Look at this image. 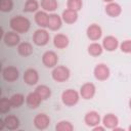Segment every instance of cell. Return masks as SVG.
<instances>
[{
    "instance_id": "34",
    "label": "cell",
    "mask_w": 131,
    "mask_h": 131,
    "mask_svg": "<svg viewBox=\"0 0 131 131\" xmlns=\"http://www.w3.org/2000/svg\"><path fill=\"white\" fill-rule=\"evenodd\" d=\"M105 129V127L102 125V126H99V125H96V126H94L93 128H92V130L93 131H103Z\"/></svg>"
},
{
    "instance_id": "15",
    "label": "cell",
    "mask_w": 131,
    "mask_h": 131,
    "mask_svg": "<svg viewBox=\"0 0 131 131\" xmlns=\"http://www.w3.org/2000/svg\"><path fill=\"white\" fill-rule=\"evenodd\" d=\"M104 11L111 17H118L122 13V7L119 3L114 1V2L106 3V5L104 7Z\"/></svg>"
},
{
    "instance_id": "29",
    "label": "cell",
    "mask_w": 131,
    "mask_h": 131,
    "mask_svg": "<svg viewBox=\"0 0 131 131\" xmlns=\"http://www.w3.org/2000/svg\"><path fill=\"white\" fill-rule=\"evenodd\" d=\"M55 130L56 131H73L74 130V126L71 122L69 121H59L56 126H55Z\"/></svg>"
},
{
    "instance_id": "32",
    "label": "cell",
    "mask_w": 131,
    "mask_h": 131,
    "mask_svg": "<svg viewBox=\"0 0 131 131\" xmlns=\"http://www.w3.org/2000/svg\"><path fill=\"white\" fill-rule=\"evenodd\" d=\"M13 7L12 0H0V10L2 12H9Z\"/></svg>"
},
{
    "instance_id": "12",
    "label": "cell",
    "mask_w": 131,
    "mask_h": 131,
    "mask_svg": "<svg viewBox=\"0 0 131 131\" xmlns=\"http://www.w3.org/2000/svg\"><path fill=\"white\" fill-rule=\"evenodd\" d=\"M101 45H102V47H103L104 50L112 52V51H115L120 46V43H119V40L115 36L108 35V36H106V37L103 38Z\"/></svg>"
},
{
    "instance_id": "6",
    "label": "cell",
    "mask_w": 131,
    "mask_h": 131,
    "mask_svg": "<svg viewBox=\"0 0 131 131\" xmlns=\"http://www.w3.org/2000/svg\"><path fill=\"white\" fill-rule=\"evenodd\" d=\"M80 96L83 98V99H86V100H89V99H92L96 93V87L93 83L91 82H86L84 83L81 88H80Z\"/></svg>"
},
{
    "instance_id": "23",
    "label": "cell",
    "mask_w": 131,
    "mask_h": 131,
    "mask_svg": "<svg viewBox=\"0 0 131 131\" xmlns=\"http://www.w3.org/2000/svg\"><path fill=\"white\" fill-rule=\"evenodd\" d=\"M33 45L30 42H20L17 45V53L20 56L27 57L33 53Z\"/></svg>"
},
{
    "instance_id": "36",
    "label": "cell",
    "mask_w": 131,
    "mask_h": 131,
    "mask_svg": "<svg viewBox=\"0 0 131 131\" xmlns=\"http://www.w3.org/2000/svg\"><path fill=\"white\" fill-rule=\"evenodd\" d=\"M128 104H129V107H130V110H131V98L129 99V102H128Z\"/></svg>"
},
{
    "instance_id": "24",
    "label": "cell",
    "mask_w": 131,
    "mask_h": 131,
    "mask_svg": "<svg viewBox=\"0 0 131 131\" xmlns=\"http://www.w3.org/2000/svg\"><path fill=\"white\" fill-rule=\"evenodd\" d=\"M103 50H104V49H103L102 45L99 44V43L96 42V41L90 43V44L88 45V47H87L88 54L91 55V56H93V57H97V56L101 55L102 52H103Z\"/></svg>"
},
{
    "instance_id": "19",
    "label": "cell",
    "mask_w": 131,
    "mask_h": 131,
    "mask_svg": "<svg viewBox=\"0 0 131 131\" xmlns=\"http://www.w3.org/2000/svg\"><path fill=\"white\" fill-rule=\"evenodd\" d=\"M69 37L64 34L58 33L53 37V45L57 49H64L69 46Z\"/></svg>"
},
{
    "instance_id": "16",
    "label": "cell",
    "mask_w": 131,
    "mask_h": 131,
    "mask_svg": "<svg viewBox=\"0 0 131 131\" xmlns=\"http://www.w3.org/2000/svg\"><path fill=\"white\" fill-rule=\"evenodd\" d=\"M101 124L106 128V129H114L115 127H117L118 126V124H119V119H118V117L115 115V114H112V113H110V114H106V115H104L103 116V118L101 119Z\"/></svg>"
},
{
    "instance_id": "28",
    "label": "cell",
    "mask_w": 131,
    "mask_h": 131,
    "mask_svg": "<svg viewBox=\"0 0 131 131\" xmlns=\"http://www.w3.org/2000/svg\"><path fill=\"white\" fill-rule=\"evenodd\" d=\"M39 9V3L37 0H27L24 6L25 12H37Z\"/></svg>"
},
{
    "instance_id": "10",
    "label": "cell",
    "mask_w": 131,
    "mask_h": 131,
    "mask_svg": "<svg viewBox=\"0 0 131 131\" xmlns=\"http://www.w3.org/2000/svg\"><path fill=\"white\" fill-rule=\"evenodd\" d=\"M2 77L7 82H14V81H16L18 79L19 72L15 67L8 66V67H5L2 70Z\"/></svg>"
},
{
    "instance_id": "8",
    "label": "cell",
    "mask_w": 131,
    "mask_h": 131,
    "mask_svg": "<svg viewBox=\"0 0 131 131\" xmlns=\"http://www.w3.org/2000/svg\"><path fill=\"white\" fill-rule=\"evenodd\" d=\"M86 35L87 38L93 42L98 41L102 36V30L99 25L97 24H91L86 29Z\"/></svg>"
},
{
    "instance_id": "4",
    "label": "cell",
    "mask_w": 131,
    "mask_h": 131,
    "mask_svg": "<svg viewBox=\"0 0 131 131\" xmlns=\"http://www.w3.org/2000/svg\"><path fill=\"white\" fill-rule=\"evenodd\" d=\"M49 39H50L49 33L43 28L36 30L35 33L33 34V42L37 46H45L46 44H48Z\"/></svg>"
},
{
    "instance_id": "2",
    "label": "cell",
    "mask_w": 131,
    "mask_h": 131,
    "mask_svg": "<svg viewBox=\"0 0 131 131\" xmlns=\"http://www.w3.org/2000/svg\"><path fill=\"white\" fill-rule=\"evenodd\" d=\"M70 76H71V72L69 68H67L66 66H56L53 68L51 72L52 79L57 83H62L68 81Z\"/></svg>"
},
{
    "instance_id": "27",
    "label": "cell",
    "mask_w": 131,
    "mask_h": 131,
    "mask_svg": "<svg viewBox=\"0 0 131 131\" xmlns=\"http://www.w3.org/2000/svg\"><path fill=\"white\" fill-rule=\"evenodd\" d=\"M9 99H10V102H11L12 107H19L25 102V96L21 93H15Z\"/></svg>"
},
{
    "instance_id": "31",
    "label": "cell",
    "mask_w": 131,
    "mask_h": 131,
    "mask_svg": "<svg viewBox=\"0 0 131 131\" xmlns=\"http://www.w3.org/2000/svg\"><path fill=\"white\" fill-rule=\"evenodd\" d=\"M82 6H83L82 0H68L67 1V8H70V9H73L76 11H80Z\"/></svg>"
},
{
    "instance_id": "13",
    "label": "cell",
    "mask_w": 131,
    "mask_h": 131,
    "mask_svg": "<svg viewBox=\"0 0 131 131\" xmlns=\"http://www.w3.org/2000/svg\"><path fill=\"white\" fill-rule=\"evenodd\" d=\"M101 121V118L99 116V114L96 111H90L88 113L85 114L84 116V122L88 127L93 128L96 125H99Z\"/></svg>"
},
{
    "instance_id": "26",
    "label": "cell",
    "mask_w": 131,
    "mask_h": 131,
    "mask_svg": "<svg viewBox=\"0 0 131 131\" xmlns=\"http://www.w3.org/2000/svg\"><path fill=\"white\" fill-rule=\"evenodd\" d=\"M41 7L43 8V10L45 11H49V12H53L57 9V0H41L40 3Z\"/></svg>"
},
{
    "instance_id": "3",
    "label": "cell",
    "mask_w": 131,
    "mask_h": 131,
    "mask_svg": "<svg viewBox=\"0 0 131 131\" xmlns=\"http://www.w3.org/2000/svg\"><path fill=\"white\" fill-rule=\"evenodd\" d=\"M80 93L75 89H67L61 93V101L67 106H74L79 102Z\"/></svg>"
},
{
    "instance_id": "37",
    "label": "cell",
    "mask_w": 131,
    "mask_h": 131,
    "mask_svg": "<svg viewBox=\"0 0 131 131\" xmlns=\"http://www.w3.org/2000/svg\"><path fill=\"white\" fill-rule=\"evenodd\" d=\"M128 130H129V131H131V125H130V126L128 127Z\"/></svg>"
},
{
    "instance_id": "11",
    "label": "cell",
    "mask_w": 131,
    "mask_h": 131,
    "mask_svg": "<svg viewBox=\"0 0 131 131\" xmlns=\"http://www.w3.org/2000/svg\"><path fill=\"white\" fill-rule=\"evenodd\" d=\"M24 82L27 85L33 86L39 82V74L35 69H27L24 73Z\"/></svg>"
},
{
    "instance_id": "7",
    "label": "cell",
    "mask_w": 131,
    "mask_h": 131,
    "mask_svg": "<svg viewBox=\"0 0 131 131\" xmlns=\"http://www.w3.org/2000/svg\"><path fill=\"white\" fill-rule=\"evenodd\" d=\"M33 124L38 130H45L50 125V118L44 113H39L34 117Z\"/></svg>"
},
{
    "instance_id": "25",
    "label": "cell",
    "mask_w": 131,
    "mask_h": 131,
    "mask_svg": "<svg viewBox=\"0 0 131 131\" xmlns=\"http://www.w3.org/2000/svg\"><path fill=\"white\" fill-rule=\"evenodd\" d=\"M42 100H47L51 96V89L46 85H38L35 89Z\"/></svg>"
},
{
    "instance_id": "9",
    "label": "cell",
    "mask_w": 131,
    "mask_h": 131,
    "mask_svg": "<svg viewBox=\"0 0 131 131\" xmlns=\"http://www.w3.org/2000/svg\"><path fill=\"white\" fill-rule=\"evenodd\" d=\"M57 61H58V56L52 50L45 51L42 55V63L46 68H52L53 69L54 67L57 66Z\"/></svg>"
},
{
    "instance_id": "17",
    "label": "cell",
    "mask_w": 131,
    "mask_h": 131,
    "mask_svg": "<svg viewBox=\"0 0 131 131\" xmlns=\"http://www.w3.org/2000/svg\"><path fill=\"white\" fill-rule=\"evenodd\" d=\"M62 25V18L60 15L56 14V13H51L49 14L48 17V25L47 28L51 31H57L61 28Z\"/></svg>"
},
{
    "instance_id": "18",
    "label": "cell",
    "mask_w": 131,
    "mask_h": 131,
    "mask_svg": "<svg viewBox=\"0 0 131 131\" xmlns=\"http://www.w3.org/2000/svg\"><path fill=\"white\" fill-rule=\"evenodd\" d=\"M61 18L63 23L68 25H73L78 19V11L70 9V8H66L61 13Z\"/></svg>"
},
{
    "instance_id": "20",
    "label": "cell",
    "mask_w": 131,
    "mask_h": 131,
    "mask_svg": "<svg viewBox=\"0 0 131 131\" xmlns=\"http://www.w3.org/2000/svg\"><path fill=\"white\" fill-rule=\"evenodd\" d=\"M42 101H43V100L41 99V97L38 95V93H37L36 91L31 92V93H29V94L26 96V103H27V105H28L30 108H33V110L37 108V107L40 105V103H41Z\"/></svg>"
},
{
    "instance_id": "14",
    "label": "cell",
    "mask_w": 131,
    "mask_h": 131,
    "mask_svg": "<svg viewBox=\"0 0 131 131\" xmlns=\"http://www.w3.org/2000/svg\"><path fill=\"white\" fill-rule=\"evenodd\" d=\"M3 41L5 43V45L9 46V47H13V46H16L18 45L20 42V37L18 35V33L14 32V31H10V32H7L3 35Z\"/></svg>"
},
{
    "instance_id": "22",
    "label": "cell",
    "mask_w": 131,
    "mask_h": 131,
    "mask_svg": "<svg viewBox=\"0 0 131 131\" xmlns=\"http://www.w3.org/2000/svg\"><path fill=\"white\" fill-rule=\"evenodd\" d=\"M4 122H5V128L12 131V130H16L19 127V119L14 116V115H8L4 118Z\"/></svg>"
},
{
    "instance_id": "21",
    "label": "cell",
    "mask_w": 131,
    "mask_h": 131,
    "mask_svg": "<svg viewBox=\"0 0 131 131\" xmlns=\"http://www.w3.org/2000/svg\"><path fill=\"white\" fill-rule=\"evenodd\" d=\"M48 17H49V14L47 13V11H45V10H38L35 13L34 19H35V23L40 28L45 29V28H47V25H48Z\"/></svg>"
},
{
    "instance_id": "5",
    "label": "cell",
    "mask_w": 131,
    "mask_h": 131,
    "mask_svg": "<svg viewBox=\"0 0 131 131\" xmlns=\"http://www.w3.org/2000/svg\"><path fill=\"white\" fill-rule=\"evenodd\" d=\"M93 75L96 80L105 81L110 78L111 71H110V68L105 63H98L95 66V68L93 70Z\"/></svg>"
},
{
    "instance_id": "1",
    "label": "cell",
    "mask_w": 131,
    "mask_h": 131,
    "mask_svg": "<svg viewBox=\"0 0 131 131\" xmlns=\"http://www.w3.org/2000/svg\"><path fill=\"white\" fill-rule=\"evenodd\" d=\"M9 27L12 31L18 33V34H25L27 33L31 28V21L29 18L21 16V15H15L12 16L9 20Z\"/></svg>"
},
{
    "instance_id": "30",
    "label": "cell",
    "mask_w": 131,
    "mask_h": 131,
    "mask_svg": "<svg viewBox=\"0 0 131 131\" xmlns=\"http://www.w3.org/2000/svg\"><path fill=\"white\" fill-rule=\"evenodd\" d=\"M12 107L10 99L7 97H2L0 99V113L1 114H6L10 111V108Z\"/></svg>"
},
{
    "instance_id": "33",
    "label": "cell",
    "mask_w": 131,
    "mask_h": 131,
    "mask_svg": "<svg viewBox=\"0 0 131 131\" xmlns=\"http://www.w3.org/2000/svg\"><path fill=\"white\" fill-rule=\"evenodd\" d=\"M120 49L124 53H131V39L123 41L120 44Z\"/></svg>"
},
{
    "instance_id": "35",
    "label": "cell",
    "mask_w": 131,
    "mask_h": 131,
    "mask_svg": "<svg viewBox=\"0 0 131 131\" xmlns=\"http://www.w3.org/2000/svg\"><path fill=\"white\" fill-rule=\"evenodd\" d=\"M103 2H105V3H110V2H114L115 0H102Z\"/></svg>"
}]
</instances>
